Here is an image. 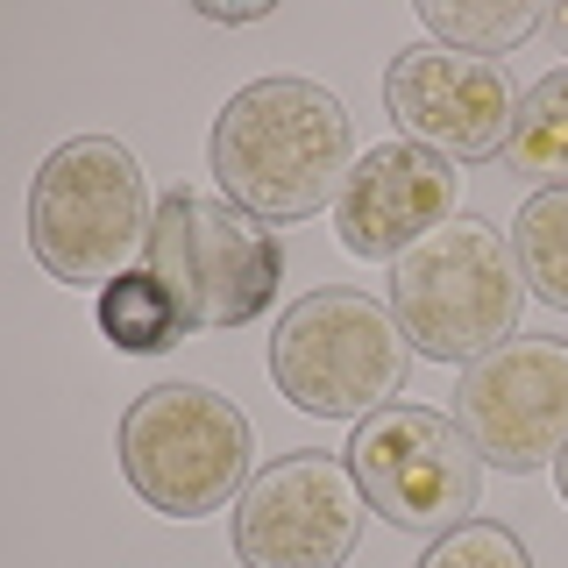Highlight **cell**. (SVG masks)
I'll list each match as a JSON object with an SVG mask.
<instances>
[{
	"label": "cell",
	"instance_id": "cell-1",
	"mask_svg": "<svg viewBox=\"0 0 568 568\" xmlns=\"http://www.w3.org/2000/svg\"><path fill=\"white\" fill-rule=\"evenodd\" d=\"M355 156L348 106L313 79H256L213 114L206 164L256 221H306L342 200Z\"/></svg>",
	"mask_w": 568,
	"mask_h": 568
},
{
	"label": "cell",
	"instance_id": "cell-2",
	"mask_svg": "<svg viewBox=\"0 0 568 568\" xmlns=\"http://www.w3.org/2000/svg\"><path fill=\"white\" fill-rule=\"evenodd\" d=\"M526 298L532 292L511 235L476 213H455L448 227H434L419 248L390 263V313L405 342L434 363H476L497 342H511Z\"/></svg>",
	"mask_w": 568,
	"mask_h": 568
},
{
	"label": "cell",
	"instance_id": "cell-3",
	"mask_svg": "<svg viewBox=\"0 0 568 568\" xmlns=\"http://www.w3.org/2000/svg\"><path fill=\"white\" fill-rule=\"evenodd\" d=\"M150 277L171 292L185 334L206 327H248L284 292V242L271 221H256L227 192L178 185L156 200L150 221Z\"/></svg>",
	"mask_w": 568,
	"mask_h": 568
},
{
	"label": "cell",
	"instance_id": "cell-4",
	"mask_svg": "<svg viewBox=\"0 0 568 568\" xmlns=\"http://www.w3.org/2000/svg\"><path fill=\"white\" fill-rule=\"evenodd\" d=\"M150 192L129 142L79 135L43 156L29 185V248L58 284H114L150 248Z\"/></svg>",
	"mask_w": 568,
	"mask_h": 568
},
{
	"label": "cell",
	"instance_id": "cell-5",
	"mask_svg": "<svg viewBox=\"0 0 568 568\" xmlns=\"http://www.w3.org/2000/svg\"><path fill=\"white\" fill-rule=\"evenodd\" d=\"M271 377L313 419H369L398 405L405 377H413V342L390 306L334 284V292L284 306L271 334Z\"/></svg>",
	"mask_w": 568,
	"mask_h": 568
},
{
	"label": "cell",
	"instance_id": "cell-6",
	"mask_svg": "<svg viewBox=\"0 0 568 568\" xmlns=\"http://www.w3.org/2000/svg\"><path fill=\"white\" fill-rule=\"evenodd\" d=\"M121 476L164 519H206L248 490V419L206 384H150L121 413Z\"/></svg>",
	"mask_w": 568,
	"mask_h": 568
},
{
	"label": "cell",
	"instance_id": "cell-7",
	"mask_svg": "<svg viewBox=\"0 0 568 568\" xmlns=\"http://www.w3.org/2000/svg\"><path fill=\"white\" fill-rule=\"evenodd\" d=\"M348 469L377 519L398 532H434V540L455 532L484 497V455L448 413H426V405H384L355 419Z\"/></svg>",
	"mask_w": 568,
	"mask_h": 568
},
{
	"label": "cell",
	"instance_id": "cell-8",
	"mask_svg": "<svg viewBox=\"0 0 568 568\" xmlns=\"http://www.w3.org/2000/svg\"><path fill=\"white\" fill-rule=\"evenodd\" d=\"M455 426L505 476L555 469V455L568 448V342L511 334L476 355L455 384Z\"/></svg>",
	"mask_w": 568,
	"mask_h": 568
},
{
	"label": "cell",
	"instance_id": "cell-9",
	"mask_svg": "<svg viewBox=\"0 0 568 568\" xmlns=\"http://www.w3.org/2000/svg\"><path fill=\"white\" fill-rule=\"evenodd\" d=\"M363 511L369 497L348 462L292 448L235 497V555L242 568H342L363 540Z\"/></svg>",
	"mask_w": 568,
	"mask_h": 568
},
{
	"label": "cell",
	"instance_id": "cell-10",
	"mask_svg": "<svg viewBox=\"0 0 568 568\" xmlns=\"http://www.w3.org/2000/svg\"><path fill=\"white\" fill-rule=\"evenodd\" d=\"M384 106L405 129V142L448 156V164L505 156L511 121H519L511 71L497 58H469V50H448V43L398 50L384 71Z\"/></svg>",
	"mask_w": 568,
	"mask_h": 568
},
{
	"label": "cell",
	"instance_id": "cell-11",
	"mask_svg": "<svg viewBox=\"0 0 568 568\" xmlns=\"http://www.w3.org/2000/svg\"><path fill=\"white\" fill-rule=\"evenodd\" d=\"M455 200L462 171L448 156L419 150V142H377L334 200V235L363 263H398L405 248H419L434 227L455 221Z\"/></svg>",
	"mask_w": 568,
	"mask_h": 568
},
{
	"label": "cell",
	"instance_id": "cell-12",
	"mask_svg": "<svg viewBox=\"0 0 568 568\" xmlns=\"http://www.w3.org/2000/svg\"><path fill=\"white\" fill-rule=\"evenodd\" d=\"M511 178H526L532 192H568V64L532 79L519 93V121L505 142Z\"/></svg>",
	"mask_w": 568,
	"mask_h": 568
},
{
	"label": "cell",
	"instance_id": "cell-13",
	"mask_svg": "<svg viewBox=\"0 0 568 568\" xmlns=\"http://www.w3.org/2000/svg\"><path fill=\"white\" fill-rule=\"evenodd\" d=\"M419 22H426L434 43H448V50L505 58V50H519L532 29H547V8H532V0H490V8H476V0H426Z\"/></svg>",
	"mask_w": 568,
	"mask_h": 568
},
{
	"label": "cell",
	"instance_id": "cell-14",
	"mask_svg": "<svg viewBox=\"0 0 568 568\" xmlns=\"http://www.w3.org/2000/svg\"><path fill=\"white\" fill-rule=\"evenodd\" d=\"M511 248H519L526 292L540 306L568 313V192H532V200L511 213Z\"/></svg>",
	"mask_w": 568,
	"mask_h": 568
},
{
	"label": "cell",
	"instance_id": "cell-15",
	"mask_svg": "<svg viewBox=\"0 0 568 568\" xmlns=\"http://www.w3.org/2000/svg\"><path fill=\"white\" fill-rule=\"evenodd\" d=\"M100 334L114 348H129V355H156V348H178L185 320H178L171 292L150 271H129V277H114L100 292Z\"/></svg>",
	"mask_w": 568,
	"mask_h": 568
},
{
	"label": "cell",
	"instance_id": "cell-16",
	"mask_svg": "<svg viewBox=\"0 0 568 568\" xmlns=\"http://www.w3.org/2000/svg\"><path fill=\"white\" fill-rule=\"evenodd\" d=\"M419 568H532L526 540L497 519H462L455 532H440L434 547L419 555Z\"/></svg>",
	"mask_w": 568,
	"mask_h": 568
},
{
	"label": "cell",
	"instance_id": "cell-17",
	"mask_svg": "<svg viewBox=\"0 0 568 568\" xmlns=\"http://www.w3.org/2000/svg\"><path fill=\"white\" fill-rule=\"evenodd\" d=\"M271 8H200V22H263Z\"/></svg>",
	"mask_w": 568,
	"mask_h": 568
},
{
	"label": "cell",
	"instance_id": "cell-18",
	"mask_svg": "<svg viewBox=\"0 0 568 568\" xmlns=\"http://www.w3.org/2000/svg\"><path fill=\"white\" fill-rule=\"evenodd\" d=\"M547 29H555L561 43H568V0H561V8H547Z\"/></svg>",
	"mask_w": 568,
	"mask_h": 568
},
{
	"label": "cell",
	"instance_id": "cell-19",
	"mask_svg": "<svg viewBox=\"0 0 568 568\" xmlns=\"http://www.w3.org/2000/svg\"><path fill=\"white\" fill-rule=\"evenodd\" d=\"M555 484H561V497H568V448L555 455Z\"/></svg>",
	"mask_w": 568,
	"mask_h": 568
}]
</instances>
